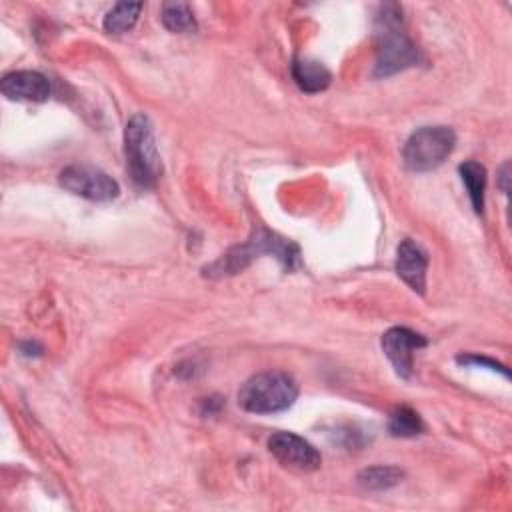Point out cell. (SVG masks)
Instances as JSON below:
<instances>
[{
  "label": "cell",
  "instance_id": "cell-4",
  "mask_svg": "<svg viewBox=\"0 0 512 512\" xmlns=\"http://www.w3.org/2000/svg\"><path fill=\"white\" fill-rule=\"evenodd\" d=\"M298 398V386L292 376L278 370H266L250 376L238 390V404L252 414H276L288 410Z\"/></svg>",
  "mask_w": 512,
  "mask_h": 512
},
{
  "label": "cell",
  "instance_id": "cell-9",
  "mask_svg": "<svg viewBox=\"0 0 512 512\" xmlns=\"http://www.w3.org/2000/svg\"><path fill=\"white\" fill-rule=\"evenodd\" d=\"M0 92L12 102H44L52 94L48 78L34 70H14L0 80Z\"/></svg>",
  "mask_w": 512,
  "mask_h": 512
},
{
  "label": "cell",
  "instance_id": "cell-6",
  "mask_svg": "<svg viewBox=\"0 0 512 512\" xmlns=\"http://www.w3.org/2000/svg\"><path fill=\"white\" fill-rule=\"evenodd\" d=\"M58 182L62 188H66L74 196H80L92 202H110L120 194V186L112 176L88 164L66 166L60 172Z\"/></svg>",
  "mask_w": 512,
  "mask_h": 512
},
{
  "label": "cell",
  "instance_id": "cell-1",
  "mask_svg": "<svg viewBox=\"0 0 512 512\" xmlns=\"http://www.w3.org/2000/svg\"><path fill=\"white\" fill-rule=\"evenodd\" d=\"M262 254L274 256L286 270H294L300 266V248L292 240H286L276 232L266 230L264 226H256L244 244L232 246L226 254H222V258L206 266L204 276L220 278L236 274Z\"/></svg>",
  "mask_w": 512,
  "mask_h": 512
},
{
  "label": "cell",
  "instance_id": "cell-18",
  "mask_svg": "<svg viewBox=\"0 0 512 512\" xmlns=\"http://www.w3.org/2000/svg\"><path fill=\"white\" fill-rule=\"evenodd\" d=\"M510 164L506 162L502 168H500V190L504 192V194H508V180H510Z\"/></svg>",
  "mask_w": 512,
  "mask_h": 512
},
{
  "label": "cell",
  "instance_id": "cell-7",
  "mask_svg": "<svg viewBox=\"0 0 512 512\" xmlns=\"http://www.w3.org/2000/svg\"><path fill=\"white\" fill-rule=\"evenodd\" d=\"M268 450L282 466L296 472H314L322 464L316 446L294 432H274L268 438Z\"/></svg>",
  "mask_w": 512,
  "mask_h": 512
},
{
  "label": "cell",
  "instance_id": "cell-13",
  "mask_svg": "<svg viewBox=\"0 0 512 512\" xmlns=\"http://www.w3.org/2000/svg\"><path fill=\"white\" fill-rule=\"evenodd\" d=\"M142 6H144L142 2H118V4H114L102 20L104 30L108 34H124L128 30H132L134 24L138 22Z\"/></svg>",
  "mask_w": 512,
  "mask_h": 512
},
{
  "label": "cell",
  "instance_id": "cell-10",
  "mask_svg": "<svg viewBox=\"0 0 512 512\" xmlns=\"http://www.w3.org/2000/svg\"><path fill=\"white\" fill-rule=\"evenodd\" d=\"M428 252L412 238H404L396 250V274L418 294L426 290Z\"/></svg>",
  "mask_w": 512,
  "mask_h": 512
},
{
  "label": "cell",
  "instance_id": "cell-14",
  "mask_svg": "<svg viewBox=\"0 0 512 512\" xmlns=\"http://www.w3.org/2000/svg\"><path fill=\"white\" fill-rule=\"evenodd\" d=\"M160 20L166 30L174 34H188L196 30V18L192 8L186 2H166L162 6Z\"/></svg>",
  "mask_w": 512,
  "mask_h": 512
},
{
  "label": "cell",
  "instance_id": "cell-17",
  "mask_svg": "<svg viewBox=\"0 0 512 512\" xmlns=\"http://www.w3.org/2000/svg\"><path fill=\"white\" fill-rule=\"evenodd\" d=\"M456 362L462 366H480V368H488L492 372H500L504 378H508V370L506 366H502L500 362L488 358V356H478V354H460L456 356Z\"/></svg>",
  "mask_w": 512,
  "mask_h": 512
},
{
  "label": "cell",
  "instance_id": "cell-16",
  "mask_svg": "<svg viewBox=\"0 0 512 512\" xmlns=\"http://www.w3.org/2000/svg\"><path fill=\"white\" fill-rule=\"evenodd\" d=\"M388 430L392 436H400V438H410L416 436L424 430L422 418L418 416V412H414L408 406H400L390 414L388 420Z\"/></svg>",
  "mask_w": 512,
  "mask_h": 512
},
{
  "label": "cell",
  "instance_id": "cell-8",
  "mask_svg": "<svg viewBox=\"0 0 512 512\" xmlns=\"http://www.w3.org/2000/svg\"><path fill=\"white\" fill-rule=\"evenodd\" d=\"M428 342L422 334L406 328L394 326L382 334V350L400 378H410L414 370V350L424 348Z\"/></svg>",
  "mask_w": 512,
  "mask_h": 512
},
{
  "label": "cell",
  "instance_id": "cell-2",
  "mask_svg": "<svg viewBox=\"0 0 512 512\" xmlns=\"http://www.w3.org/2000/svg\"><path fill=\"white\" fill-rule=\"evenodd\" d=\"M402 12L396 4L382 6L378 16V48L374 62V78H388L400 70H406L420 60L416 44L400 28Z\"/></svg>",
  "mask_w": 512,
  "mask_h": 512
},
{
  "label": "cell",
  "instance_id": "cell-19",
  "mask_svg": "<svg viewBox=\"0 0 512 512\" xmlns=\"http://www.w3.org/2000/svg\"><path fill=\"white\" fill-rule=\"evenodd\" d=\"M32 350H38V352H42V348L36 344V342H24V344H20V352L22 354H26V356H36V352H32Z\"/></svg>",
  "mask_w": 512,
  "mask_h": 512
},
{
  "label": "cell",
  "instance_id": "cell-12",
  "mask_svg": "<svg viewBox=\"0 0 512 512\" xmlns=\"http://www.w3.org/2000/svg\"><path fill=\"white\" fill-rule=\"evenodd\" d=\"M460 178L466 186L470 204L476 214H482L484 210V194H486V168L476 160H466L458 166Z\"/></svg>",
  "mask_w": 512,
  "mask_h": 512
},
{
  "label": "cell",
  "instance_id": "cell-5",
  "mask_svg": "<svg viewBox=\"0 0 512 512\" xmlns=\"http://www.w3.org/2000/svg\"><path fill=\"white\" fill-rule=\"evenodd\" d=\"M456 146V134L448 126H422L414 130L402 148L404 166L412 172H430L444 164Z\"/></svg>",
  "mask_w": 512,
  "mask_h": 512
},
{
  "label": "cell",
  "instance_id": "cell-3",
  "mask_svg": "<svg viewBox=\"0 0 512 512\" xmlns=\"http://www.w3.org/2000/svg\"><path fill=\"white\" fill-rule=\"evenodd\" d=\"M124 154L128 172L140 188H154L162 174V160L156 148L154 126L142 112L130 116L124 128Z\"/></svg>",
  "mask_w": 512,
  "mask_h": 512
},
{
  "label": "cell",
  "instance_id": "cell-11",
  "mask_svg": "<svg viewBox=\"0 0 512 512\" xmlns=\"http://www.w3.org/2000/svg\"><path fill=\"white\" fill-rule=\"evenodd\" d=\"M290 74L296 86L308 94L322 92L332 82L330 70L322 62L310 60V58H294L290 64Z\"/></svg>",
  "mask_w": 512,
  "mask_h": 512
},
{
  "label": "cell",
  "instance_id": "cell-15",
  "mask_svg": "<svg viewBox=\"0 0 512 512\" xmlns=\"http://www.w3.org/2000/svg\"><path fill=\"white\" fill-rule=\"evenodd\" d=\"M404 472L398 466H370L358 474V484L364 490H388L402 480Z\"/></svg>",
  "mask_w": 512,
  "mask_h": 512
}]
</instances>
